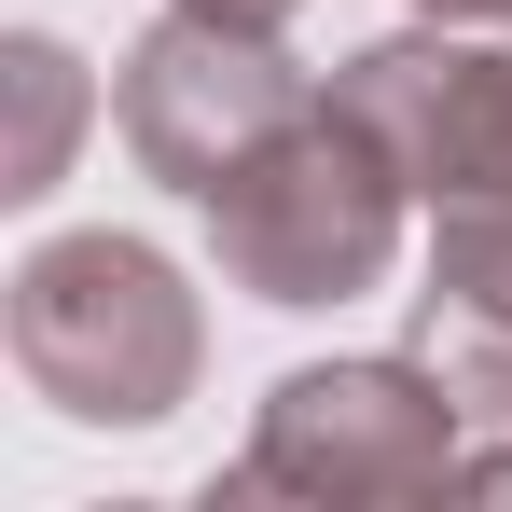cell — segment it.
<instances>
[{
    "mask_svg": "<svg viewBox=\"0 0 512 512\" xmlns=\"http://www.w3.org/2000/svg\"><path fill=\"white\" fill-rule=\"evenodd\" d=\"M0 333L70 429H167L208 374V319L153 236H42L0 291Z\"/></svg>",
    "mask_w": 512,
    "mask_h": 512,
    "instance_id": "6da1fadb",
    "label": "cell"
},
{
    "mask_svg": "<svg viewBox=\"0 0 512 512\" xmlns=\"http://www.w3.org/2000/svg\"><path fill=\"white\" fill-rule=\"evenodd\" d=\"M402 208H416L402 153L346 111V84H319L250 167L208 194V250H222V277H236L250 305H291V319H305V305H360V291H388V263H402Z\"/></svg>",
    "mask_w": 512,
    "mask_h": 512,
    "instance_id": "7a4b0ae2",
    "label": "cell"
},
{
    "mask_svg": "<svg viewBox=\"0 0 512 512\" xmlns=\"http://www.w3.org/2000/svg\"><path fill=\"white\" fill-rule=\"evenodd\" d=\"M457 457H471V402H457L443 360H305V374L263 388L222 499L374 512V499H443Z\"/></svg>",
    "mask_w": 512,
    "mask_h": 512,
    "instance_id": "3957f363",
    "label": "cell"
},
{
    "mask_svg": "<svg viewBox=\"0 0 512 512\" xmlns=\"http://www.w3.org/2000/svg\"><path fill=\"white\" fill-rule=\"evenodd\" d=\"M305 97H319V84L277 56V28H222V14H180V0H167V14L139 28L125 84H111V125H125V153L167 180V194L208 208Z\"/></svg>",
    "mask_w": 512,
    "mask_h": 512,
    "instance_id": "277c9868",
    "label": "cell"
},
{
    "mask_svg": "<svg viewBox=\"0 0 512 512\" xmlns=\"http://www.w3.org/2000/svg\"><path fill=\"white\" fill-rule=\"evenodd\" d=\"M333 84L402 153V180H416L429 208H499L512 194V28L416 14L402 42H360Z\"/></svg>",
    "mask_w": 512,
    "mask_h": 512,
    "instance_id": "5b68a950",
    "label": "cell"
},
{
    "mask_svg": "<svg viewBox=\"0 0 512 512\" xmlns=\"http://www.w3.org/2000/svg\"><path fill=\"white\" fill-rule=\"evenodd\" d=\"M443 236H429V360L457 374V402L471 416H512V194L499 208H429Z\"/></svg>",
    "mask_w": 512,
    "mask_h": 512,
    "instance_id": "8992f818",
    "label": "cell"
},
{
    "mask_svg": "<svg viewBox=\"0 0 512 512\" xmlns=\"http://www.w3.org/2000/svg\"><path fill=\"white\" fill-rule=\"evenodd\" d=\"M84 56L70 42H42V28H14L0 42V208H42L56 194V167H70V139H84Z\"/></svg>",
    "mask_w": 512,
    "mask_h": 512,
    "instance_id": "52a82bcc",
    "label": "cell"
},
{
    "mask_svg": "<svg viewBox=\"0 0 512 512\" xmlns=\"http://www.w3.org/2000/svg\"><path fill=\"white\" fill-rule=\"evenodd\" d=\"M180 14H222V28H291L305 0H180Z\"/></svg>",
    "mask_w": 512,
    "mask_h": 512,
    "instance_id": "ba28073f",
    "label": "cell"
},
{
    "mask_svg": "<svg viewBox=\"0 0 512 512\" xmlns=\"http://www.w3.org/2000/svg\"><path fill=\"white\" fill-rule=\"evenodd\" d=\"M416 14H457V28H512V0H416Z\"/></svg>",
    "mask_w": 512,
    "mask_h": 512,
    "instance_id": "9c48e42d",
    "label": "cell"
}]
</instances>
